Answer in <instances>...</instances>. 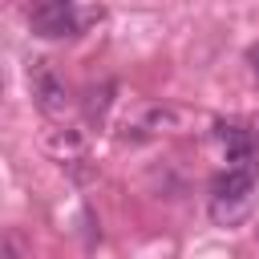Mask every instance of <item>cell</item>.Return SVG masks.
I'll use <instances>...</instances> for the list:
<instances>
[{"label":"cell","mask_w":259,"mask_h":259,"mask_svg":"<svg viewBox=\"0 0 259 259\" xmlns=\"http://www.w3.org/2000/svg\"><path fill=\"white\" fill-rule=\"evenodd\" d=\"M255 178L251 170L243 166H227L214 182H210V219L219 227H231L239 223L247 210H251V194H255Z\"/></svg>","instance_id":"obj_1"},{"label":"cell","mask_w":259,"mask_h":259,"mask_svg":"<svg viewBox=\"0 0 259 259\" xmlns=\"http://www.w3.org/2000/svg\"><path fill=\"white\" fill-rule=\"evenodd\" d=\"M32 32L36 36H73L77 32V16H73V0H36L32 4Z\"/></svg>","instance_id":"obj_2"},{"label":"cell","mask_w":259,"mask_h":259,"mask_svg":"<svg viewBox=\"0 0 259 259\" xmlns=\"http://www.w3.org/2000/svg\"><path fill=\"white\" fill-rule=\"evenodd\" d=\"M28 81H32L36 105H40L49 117H65V109H69V89H65V81H61L45 61H36V69L28 73Z\"/></svg>","instance_id":"obj_3"},{"label":"cell","mask_w":259,"mask_h":259,"mask_svg":"<svg viewBox=\"0 0 259 259\" xmlns=\"http://www.w3.org/2000/svg\"><path fill=\"white\" fill-rule=\"evenodd\" d=\"M223 146H227V162H231V166H243V170L259 174V142H255L247 130L227 125V130H223Z\"/></svg>","instance_id":"obj_4"},{"label":"cell","mask_w":259,"mask_h":259,"mask_svg":"<svg viewBox=\"0 0 259 259\" xmlns=\"http://www.w3.org/2000/svg\"><path fill=\"white\" fill-rule=\"evenodd\" d=\"M109 93H113V85H109V81H105L101 89H93V93H89V97H93V101H89V117H101V113H105V105H109Z\"/></svg>","instance_id":"obj_5"},{"label":"cell","mask_w":259,"mask_h":259,"mask_svg":"<svg viewBox=\"0 0 259 259\" xmlns=\"http://www.w3.org/2000/svg\"><path fill=\"white\" fill-rule=\"evenodd\" d=\"M251 65H255V77H259V45L251 49Z\"/></svg>","instance_id":"obj_6"}]
</instances>
